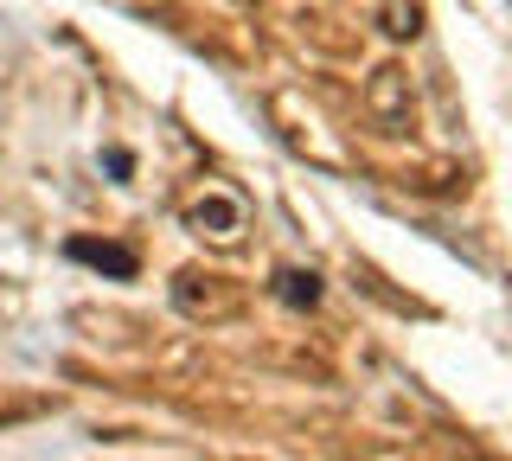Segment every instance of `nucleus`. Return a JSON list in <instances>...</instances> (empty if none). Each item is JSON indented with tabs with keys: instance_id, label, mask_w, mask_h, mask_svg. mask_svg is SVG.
Here are the masks:
<instances>
[{
	"instance_id": "2",
	"label": "nucleus",
	"mask_w": 512,
	"mask_h": 461,
	"mask_svg": "<svg viewBox=\"0 0 512 461\" xmlns=\"http://www.w3.org/2000/svg\"><path fill=\"white\" fill-rule=\"evenodd\" d=\"M282 295L288 301H314L320 289H314V276H282Z\"/></svg>"
},
{
	"instance_id": "1",
	"label": "nucleus",
	"mask_w": 512,
	"mask_h": 461,
	"mask_svg": "<svg viewBox=\"0 0 512 461\" xmlns=\"http://www.w3.org/2000/svg\"><path fill=\"white\" fill-rule=\"evenodd\" d=\"M71 257H77V263L109 269V276H135V250H122V244H90V237H77Z\"/></svg>"
}]
</instances>
